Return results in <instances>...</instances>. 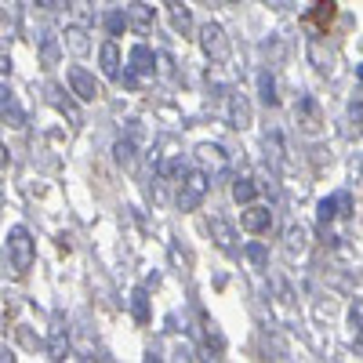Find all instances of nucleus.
<instances>
[{"label":"nucleus","mask_w":363,"mask_h":363,"mask_svg":"<svg viewBox=\"0 0 363 363\" xmlns=\"http://www.w3.org/2000/svg\"><path fill=\"white\" fill-rule=\"evenodd\" d=\"M211 240H215V247L222 255H236V229L225 222V218H211Z\"/></svg>","instance_id":"1a4fd4ad"},{"label":"nucleus","mask_w":363,"mask_h":363,"mask_svg":"<svg viewBox=\"0 0 363 363\" xmlns=\"http://www.w3.org/2000/svg\"><path fill=\"white\" fill-rule=\"evenodd\" d=\"M15 356H11V349H0V363H11Z\"/></svg>","instance_id":"c756f323"},{"label":"nucleus","mask_w":363,"mask_h":363,"mask_svg":"<svg viewBox=\"0 0 363 363\" xmlns=\"http://www.w3.org/2000/svg\"><path fill=\"white\" fill-rule=\"evenodd\" d=\"M8 160H11V157H8V149L0 145V167H8Z\"/></svg>","instance_id":"7c9ffc66"},{"label":"nucleus","mask_w":363,"mask_h":363,"mask_svg":"<svg viewBox=\"0 0 363 363\" xmlns=\"http://www.w3.org/2000/svg\"><path fill=\"white\" fill-rule=\"evenodd\" d=\"M244 255H247V262H251V265H258V269H262V265H265V258H269L262 244H247V247H244Z\"/></svg>","instance_id":"cd10ccee"},{"label":"nucleus","mask_w":363,"mask_h":363,"mask_svg":"<svg viewBox=\"0 0 363 363\" xmlns=\"http://www.w3.org/2000/svg\"><path fill=\"white\" fill-rule=\"evenodd\" d=\"M69 87H73V95L80 99V102H95L102 91H99V84H95V77H91L84 66H69Z\"/></svg>","instance_id":"20e7f679"},{"label":"nucleus","mask_w":363,"mask_h":363,"mask_svg":"<svg viewBox=\"0 0 363 363\" xmlns=\"http://www.w3.org/2000/svg\"><path fill=\"white\" fill-rule=\"evenodd\" d=\"M258 87H262V102H265V106H277V84H272L269 73L258 77Z\"/></svg>","instance_id":"393cba45"},{"label":"nucleus","mask_w":363,"mask_h":363,"mask_svg":"<svg viewBox=\"0 0 363 363\" xmlns=\"http://www.w3.org/2000/svg\"><path fill=\"white\" fill-rule=\"evenodd\" d=\"M233 4H236V0H233Z\"/></svg>","instance_id":"473e14b6"},{"label":"nucleus","mask_w":363,"mask_h":363,"mask_svg":"<svg viewBox=\"0 0 363 363\" xmlns=\"http://www.w3.org/2000/svg\"><path fill=\"white\" fill-rule=\"evenodd\" d=\"M48 95H51V102H55L58 113H66V116H69V124H80V109L66 99V91H62V87H55V84H51V87H48Z\"/></svg>","instance_id":"dca6fc26"},{"label":"nucleus","mask_w":363,"mask_h":363,"mask_svg":"<svg viewBox=\"0 0 363 363\" xmlns=\"http://www.w3.org/2000/svg\"><path fill=\"white\" fill-rule=\"evenodd\" d=\"M69 11L80 26H87L91 18H95V11H91V0H69Z\"/></svg>","instance_id":"5701e85b"},{"label":"nucleus","mask_w":363,"mask_h":363,"mask_svg":"<svg viewBox=\"0 0 363 363\" xmlns=\"http://www.w3.org/2000/svg\"><path fill=\"white\" fill-rule=\"evenodd\" d=\"M113 153H116V164H124V167H131V164H135V142H131V138H124V142H116V149H113Z\"/></svg>","instance_id":"b1692460"},{"label":"nucleus","mask_w":363,"mask_h":363,"mask_svg":"<svg viewBox=\"0 0 363 363\" xmlns=\"http://www.w3.org/2000/svg\"><path fill=\"white\" fill-rule=\"evenodd\" d=\"M106 29H109L113 37H120V33H124V29H128V18H124V11H109V15H106Z\"/></svg>","instance_id":"a878e982"},{"label":"nucleus","mask_w":363,"mask_h":363,"mask_svg":"<svg viewBox=\"0 0 363 363\" xmlns=\"http://www.w3.org/2000/svg\"><path fill=\"white\" fill-rule=\"evenodd\" d=\"M131 316L138 323H149V294H145V287H135L131 291Z\"/></svg>","instance_id":"6ab92c4d"},{"label":"nucleus","mask_w":363,"mask_h":363,"mask_svg":"<svg viewBox=\"0 0 363 363\" xmlns=\"http://www.w3.org/2000/svg\"><path fill=\"white\" fill-rule=\"evenodd\" d=\"M229 124H233L236 131L251 128V102H247V95H233V99H229Z\"/></svg>","instance_id":"9d476101"},{"label":"nucleus","mask_w":363,"mask_h":363,"mask_svg":"<svg viewBox=\"0 0 363 363\" xmlns=\"http://www.w3.org/2000/svg\"><path fill=\"white\" fill-rule=\"evenodd\" d=\"M171 26L178 29L182 37L193 33V11H189L186 4H182V0H178V4H171Z\"/></svg>","instance_id":"f3484780"},{"label":"nucleus","mask_w":363,"mask_h":363,"mask_svg":"<svg viewBox=\"0 0 363 363\" xmlns=\"http://www.w3.org/2000/svg\"><path fill=\"white\" fill-rule=\"evenodd\" d=\"M37 8H58V0H37Z\"/></svg>","instance_id":"2f4dec72"},{"label":"nucleus","mask_w":363,"mask_h":363,"mask_svg":"<svg viewBox=\"0 0 363 363\" xmlns=\"http://www.w3.org/2000/svg\"><path fill=\"white\" fill-rule=\"evenodd\" d=\"M306 240H309V233L306 229H301V225H291L287 229V255H301V251H306Z\"/></svg>","instance_id":"4be33fe9"},{"label":"nucleus","mask_w":363,"mask_h":363,"mask_svg":"<svg viewBox=\"0 0 363 363\" xmlns=\"http://www.w3.org/2000/svg\"><path fill=\"white\" fill-rule=\"evenodd\" d=\"M255 196H258L255 178H236V186H233V200H236V203H255Z\"/></svg>","instance_id":"aec40b11"},{"label":"nucleus","mask_w":363,"mask_h":363,"mask_svg":"<svg viewBox=\"0 0 363 363\" xmlns=\"http://www.w3.org/2000/svg\"><path fill=\"white\" fill-rule=\"evenodd\" d=\"M0 116H4L8 128H26V109L18 106L15 91L8 84H0Z\"/></svg>","instance_id":"423d86ee"},{"label":"nucleus","mask_w":363,"mask_h":363,"mask_svg":"<svg viewBox=\"0 0 363 363\" xmlns=\"http://www.w3.org/2000/svg\"><path fill=\"white\" fill-rule=\"evenodd\" d=\"M240 225H244V233H251V236H262V233H269V225H272V211L247 203V211L240 215Z\"/></svg>","instance_id":"6e6552de"},{"label":"nucleus","mask_w":363,"mask_h":363,"mask_svg":"<svg viewBox=\"0 0 363 363\" xmlns=\"http://www.w3.org/2000/svg\"><path fill=\"white\" fill-rule=\"evenodd\" d=\"M124 18H128V29H135V33H149L153 29V8L142 4V0H131V4L124 8Z\"/></svg>","instance_id":"0eeeda50"},{"label":"nucleus","mask_w":363,"mask_h":363,"mask_svg":"<svg viewBox=\"0 0 363 363\" xmlns=\"http://www.w3.org/2000/svg\"><path fill=\"white\" fill-rule=\"evenodd\" d=\"M99 62H102V73H106L109 80H120V48H116V40H106V44H102Z\"/></svg>","instance_id":"ddd939ff"},{"label":"nucleus","mask_w":363,"mask_h":363,"mask_svg":"<svg viewBox=\"0 0 363 363\" xmlns=\"http://www.w3.org/2000/svg\"><path fill=\"white\" fill-rule=\"evenodd\" d=\"M4 251H8V265L15 269V277H26L37 262V240L29 236L26 225H15L4 240Z\"/></svg>","instance_id":"f257e3e1"},{"label":"nucleus","mask_w":363,"mask_h":363,"mask_svg":"<svg viewBox=\"0 0 363 363\" xmlns=\"http://www.w3.org/2000/svg\"><path fill=\"white\" fill-rule=\"evenodd\" d=\"M294 113H298V124L306 128V131H320V124H323V113H320L316 99H301Z\"/></svg>","instance_id":"9b49d317"},{"label":"nucleus","mask_w":363,"mask_h":363,"mask_svg":"<svg viewBox=\"0 0 363 363\" xmlns=\"http://www.w3.org/2000/svg\"><path fill=\"white\" fill-rule=\"evenodd\" d=\"M200 48H203V55L211 58V62H225V58H229V37H225V29L218 22H207L200 29Z\"/></svg>","instance_id":"7ed1b4c3"},{"label":"nucleus","mask_w":363,"mask_h":363,"mask_svg":"<svg viewBox=\"0 0 363 363\" xmlns=\"http://www.w3.org/2000/svg\"><path fill=\"white\" fill-rule=\"evenodd\" d=\"M66 352H69V342L62 338V330H55L51 335V359H66Z\"/></svg>","instance_id":"bb28decb"},{"label":"nucleus","mask_w":363,"mask_h":363,"mask_svg":"<svg viewBox=\"0 0 363 363\" xmlns=\"http://www.w3.org/2000/svg\"><path fill=\"white\" fill-rule=\"evenodd\" d=\"M128 69H131L135 77H145V73H153V51H149L145 44L131 48V55H128Z\"/></svg>","instance_id":"2eb2a0df"},{"label":"nucleus","mask_w":363,"mask_h":363,"mask_svg":"<svg viewBox=\"0 0 363 363\" xmlns=\"http://www.w3.org/2000/svg\"><path fill=\"white\" fill-rule=\"evenodd\" d=\"M352 211V196L349 193H335V196H327V200H320V211H316V222L320 225H330L338 215H349Z\"/></svg>","instance_id":"39448f33"},{"label":"nucleus","mask_w":363,"mask_h":363,"mask_svg":"<svg viewBox=\"0 0 363 363\" xmlns=\"http://www.w3.org/2000/svg\"><path fill=\"white\" fill-rule=\"evenodd\" d=\"M66 44H69V51H73V55H87V51H91V44H87V33H84V26H73V29H66Z\"/></svg>","instance_id":"412c9836"},{"label":"nucleus","mask_w":363,"mask_h":363,"mask_svg":"<svg viewBox=\"0 0 363 363\" xmlns=\"http://www.w3.org/2000/svg\"><path fill=\"white\" fill-rule=\"evenodd\" d=\"M207 189H211V178L203 171H189L186 178H182V189H178V211L182 215H186V211H196L203 203Z\"/></svg>","instance_id":"f03ea898"},{"label":"nucleus","mask_w":363,"mask_h":363,"mask_svg":"<svg viewBox=\"0 0 363 363\" xmlns=\"http://www.w3.org/2000/svg\"><path fill=\"white\" fill-rule=\"evenodd\" d=\"M196 160H200L203 167H211V171H225V149L215 145V142H203V145L196 149Z\"/></svg>","instance_id":"f8f14e48"},{"label":"nucleus","mask_w":363,"mask_h":363,"mask_svg":"<svg viewBox=\"0 0 363 363\" xmlns=\"http://www.w3.org/2000/svg\"><path fill=\"white\" fill-rule=\"evenodd\" d=\"M0 73H11V58L4 51H0Z\"/></svg>","instance_id":"c85d7f7f"},{"label":"nucleus","mask_w":363,"mask_h":363,"mask_svg":"<svg viewBox=\"0 0 363 363\" xmlns=\"http://www.w3.org/2000/svg\"><path fill=\"white\" fill-rule=\"evenodd\" d=\"M335 15H338V4H335V0H313V26L320 29V33H327V29H330Z\"/></svg>","instance_id":"4468645a"},{"label":"nucleus","mask_w":363,"mask_h":363,"mask_svg":"<svg viewBox=\"0 0 363 363\" xmlns=\"http://www.w3.org/2000/svg\"><path fill=\"white\" fill-rule=\"evenodd\" d=\"M40 66L44 69H55L58 66V37H40Z\"/></svg>","instance_id":"a211bd4d"}]
</instances>
